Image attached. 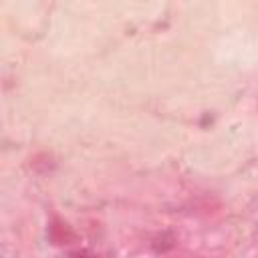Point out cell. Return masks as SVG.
Here are the masks:
<instances>
[{"mask_svg": "<svg viewBox=\"0 0 258 258\" xmlns=\"http://www.w3.org/2000/svg\"><path fill=\"white\" fill-rule=\"evenodd\" d=\"M69 258H95V256L89 250H75V252L69 254Z\"/></svg>", "mask_w": 258, "mask_h": 258, "instance_id": "1", "label": "cell"}]
</instances>
